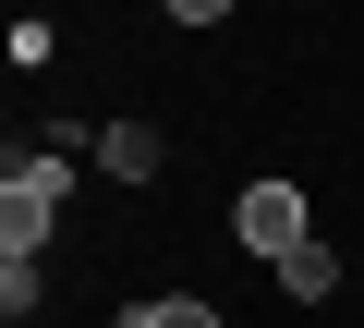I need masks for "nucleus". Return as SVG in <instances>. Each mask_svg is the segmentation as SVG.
<instances>
[{"instance_id":"obj_2","label":"nucleus","mask_w":364,"mask_h":328,"mask_svg":"<svg viewBox=\"0 0 364 328\" xmlns=\"http://www.w3.org/2000/svg\"><path fill=\"white\" fill-rule=\"evenodd\" d=\"M231 231H243V243L279 268L291 243H316V219H304V183H291V171H255V183H243V207H231Z\"/></svg>"},{"instance_id":"obj_6","label":"nucleus","mask_w":364,"mask_h":328,"mask_svg":"<svg viewBox=\"0 0 364 328\" xmlns=\"http://www.w3.org/2000/svg\"><path fill=\"white\" fill-rule=\"evenodd\" d=\"M158 13H170V25H219L231 0H158Z\"/></svg>"},{"instance_id":"obj_5","label":"nucleus","mask_w":364,"mask_h":328,"mask_svg":"<svg viewBox=\"0 0 364 328\" xmlns=\"http://www.w3.org/2000/svg\"><path fill=\"white\" fill-rule=\"evenodd\" d=\"M134 316H146V328H219V304H195V292H146Z\"/></svg>"},{"instance_id":"obj_1","label":"nucleus","mask_w":364,"mask_h":328,"mask_svg":"<svg viewBox=\"0 0 364 328\" xmlns=\"http://www.w3.org/2000/svg\"><path fill=\"white\" fill-rule=\"evenodd\" d=\"M61 183H73V171H61V146L0 171V255H37V243H49V219H61Z\"/></svg>"},{"instance_id":"obj_7","label":"nucleus","mask_w":364,"mask_h":328,"mask_svg":"<svg viewBox=\"0 0 364 328\" xmlns=\"http://www.w3.org/2000/svg\"><path fill=\"white\" fill-rule=\"evenodd\" d=\"M122 328H146V316H134V304H122Z\"/></svg>"},{"instance_id":"obj_3","label":"nucleus","mask_w":364,"mask_h":328,"mask_svg":"<svg viewBox=\"0 0 364 328\" xmlns=\"http://www.w3.org/2000/svg\"><path fill=\"white\" fill-rule=\"evenodd\" d=\"M97 158H109L122 183H146V171H158L170 146H158V122H109V134H97Z\"/></svg>"},{"instance_id":"obj_4","label":"nucleus","mask_w":364,"mask_h":328,"mask_svg":"<svg viewBox=\"0 0 364 328\" xmlns=\"http://www.w3.org/2000/svg\"><path fill=\"white\" fill-rule=\"evenodd\" d=\"M279 292H291V304H328V292H340V255H328V243H291V255H279Z\"/></svg>"}]
</instances>
